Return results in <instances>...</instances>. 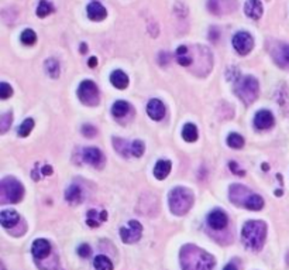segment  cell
Segmentation results:
<instances>
[{
  "mask_svg": "<svg viewBox=\"0 0 289 270\" xmlns=\"http://www.w3.org/2000/svg\"><path fill=\"white\" fill-rule=\"evenodd\" d=\"M78 253H79V256H82V258H88V256L90 255V246L86 245V244L81 245L79 246V249H78Z\"/></svg>",
  "mask_w": 289,
  "mask_h": 270,
  "instance_id": "74e56055",
  "label": "cell"
},
{
  "mask_svg": "<svg viewBox=\"0 0 289 270\" xmlns=\"http://www.w3.org/2000/svg\"><path fill=\"white\" fill-rule=\"evenodd\" d=\"M13 94V89L12 86L9 85V84H6V82H1L0 84V98L1 99H7L12 97Z\"/></svg>",
  "mask_w": 289,
  "mask_h": 270,
  "instance_id": "d590c367",
  "label": "cell"
},
{
  "mask_svg": "<svg viewBox=\"0 0 289 270\" xmlns=\"http://www.w3.org/2000/svg\"><path fill=\"white\" fill-rule=\"evenodd\" d=\"M110 81H111V84L116 86L117 89H124V88H127V85H129L127 75L124 74L123 71H120V70L114 71L113 74L110 75Z\"/></svg>",
  "mask_w": 289,
  "mask_h": 270,
  "instance_id": "44dd1931",
  "label": "cell"
},
{
  "mask_svg": "<svg viewBox=\"0 0 289 270\" xmlns=\"http://www.w3.org/2000/svg\"><path fill=\"white\" fill-rule=\"evenodd\" d=\"M267 238V225L263 221H248L241 232L244 245L253 250H260L264 246Z\"/></svg>",
  "mask_w": 289,
  "mask_h": 270,
  "instance_id": "3957f363",
  "label": "cell"
},
{
  "mask_svg": "<svg viewBox=\"0 0 289 270\" xmlns=\"http://www.w3.org/2000/svg\"><path fill=\"white\" fill-rule=\"evenodd\" d=\"M207 7L216 16H224L233 13L237 7V0H209Z\"/></svg>",
  "mask_w": 289,
  "mask_h": 270,
  "instance_id": "30bf717a",
  "label": "cell"
},
{
  "mask_svg": "<svg viewBox=\"0 0 289 270\" xmlns=\"http://www.w3.org/2000/svg\"><path fill=\"white\" fill-rule=\"evenodd\" d=\"M108 220V212L102 211V212H96L95 209L88 212V225L92 228H97L103 221Z\"/></svg>",
  "mask_w": 289,
  "mask_h": 270,
  "instance_id": "ffe728a7",
  "label": "cell"
},
{
  "mask_svg": "<svg viewBox=\"0 0 289 270\" xmlns=\"http://www.w3.org/2000/svg\"><path fill=\"white\" fill-rule=\"evenodd\" d=\"M147 113L151 119L161 121L165 116V106L159 99H151L147 105Z\"/></svg>",
  "mask_w": 289,
  "mask_h": 270,
  "instance_id": "4fadbf2b",
  "label": "cell"
},
{
  "mask_svg": "<svg viewBox=\"0 0 289 270\" xmlns=\"http://www.w3.org/2000/svg\"><path fill=\"white\" fill-rule=\"evenodd\" d=\"M129 109H130V105H129L126 100H117V102L113 105L111 112H113V115H114L116 118H121V116L127 115Z\"/></svg>",
  "mask_w": 289,
  "mask_h": 270,
  "instance_id": "4316f807",
  "label": "cell"
},
{
  "mask_svg": "<svg viewBox=\"0 0 289 270\" xmlns=\"http://www.w3.org/2000/svg\"><path fill=\"white\" fill-rule=\"evenodd\" d=\"M12 113H6V115H3L1 118H0V132L1 133H4L7 129H9V126H10V123H12Z\"/></svg>",
  "mask_w": 289,
  "mask_h": 270,
  "instance_id": "e575fe53",
  "label": "cell"
},
{
  "mask_svg": "<svg viewBox=\"0 0 289 270\" xmlns=\"http://www.w3.org/2000/svg\"><path fill=\"white\" fill-rule=\"evenodd\" d=\"M272 57L279 67L289 68V44H278L272 51Z\"/></svg>",
  "mask_w": 289,
  "mask_h": 270,
  "instance_id": "7c38bea8",
  "label": "cell"
},
{
  "mask_svg": "<svg viewBox=\"0 0 289 270\" xmlns=\"http://www.w3.org/2000/svg\"><path fill=\"white\" fill-rule=\"evenodd\" d=\"M182 137H183L186 142H189V143L195 142V140L198 139V129H196V126L192 124V123L185 124V126H183V130H182Z\"/></svg>",
  "mask_w": 289,
  "mask_h": 270,
  "instance_id": "d4e9b609",
  "label": "cell"
},
{
  "mask_svg": "<svg viewBox=\"0 0 289 270\" xmlns=\"http://www.w3.org/2000/svg\"><path fill=\"white\" fill-rule=\"evenodd\" d=\"M227 215L224 214V211L222 209H213L209 217H207V223L210 228L216 229V231H220V229H224L227 226Z\"/></svg>",
  "mask_w": 289,
  "mask_h": 270,
  "instance_id": "8fae6325",
  "label": "cell"
},
{
  "mask_svg": "<svg viewBox=\"0 0 289 270\" xmlns=\"http://www.w3.org/2000/svg\"><path fill=\"white\" fill-rule=\"evenodd\" d=\"M233 47L240 54L247 55L254 47V40L250 33L247 31H239L233 36Z\"/></svg>",
  "mask_w": 289,
  "mask_h": 270,
  "instance_id": "ba28073f",
  "label": "cell"
},
{
  "mask_svg": "<svg viewBox=\"0 0 289 270\" xmlns=\"http://www.w3.org/2000/svg\"><path fill=\"white\" fill-rule=\"evenodd\" d=\"M85 51H86V44H82V52H85Z\"/></svg>",
  "mask_w": 289,
  "mask_h": 270,
  "instance_id": "b9f144b4",
  "label": "cell"
},
{
  "mask_svg": "<svg viewBox=\"0 0 289 270\" xmlns=\"http://www.w3.org/2000/svg\"><path fill=\"white\" fill-rule=\"evenodd\" d=\"M93 266L96 270H113V263L110 262L108 256L99 255L93 260Z\"/></svg>",
  "mask_w": 289,
  "mask_h": 270,
  "instance_id": "484cf974",
  "label": "cell"
},
{
  "mask_svg": "<svg viewBox=\"0 0 289 270\" xmlns=\"http://www.w3.org/2000/svg\"><path fill=\"white\" fill-rule=\"evenodd\" d=\"M141 233H143L141 223L137 221H130L127 226L120 229V238L124 244H135L137 241H140Z\"/></svg>",
  "mask_w": 289,
  "mask_h": 270,
  "instance_id": "9c48e42d",
  "label": "cell"
},
{
  "mask_svg": "<svg viewBox=\"0 0 289 270\" xmlns=\"http://www.w3.org/2000/svg\"><path fill=\"white\" fill-rule=\"evenodd\" d=\"M177 60L181 64L182 67H189L193 64V58L189 54V49L186 46H181L177 49Z\"/></svg>",
  "mask_w": 289,
  "mask_h": 270,
  "instance_id": "7402d4cb",
  "label": "cell"
},
{
  "mask_svg": "<svg viewBox=\"0 0 289 270\" xmlns=\"http://www.w3.org/2000/svg\"><path fill=\"white\" fill-rule=\"evenodd\" d=\"M227 145L231 148H241L244 146V139L237 133H230L227 137Z\"/></svg>",
  "mask_w": 289,
  "mask_h": 270,
  "instance_id": "4dcf8cb0",
  "label": "cell"
},
{
  "mask_svg": "<svg viewBox=\"0 0 289 270\" xmlns=\"http://www.w3.org/2000/svg\"><path fill=\"white\" fill-rule=\"evenodd\" d=\"M171 172V163L168 160H159L157 164H156V169H154V175L157 177L158 180H164L167 175Z\"/></svg>",
  "mask_w": 289,
  "mask_h": 270,
  "instance_id": "603a6c76",
  "label": "cell"
},
{
  "mask_svg": "<svg viewBox=\"0 0 289 270\" xmlns=\"http://www.w3.org/2000/svg\"><path fill=\"white\" fill-rule=\"evenodd\" d=\"M236 92L244 103H253L254 100L258 98V94H260L258 81L254 76H244V78L239 79Z\"/></svg>",
  "mask_w": 289,
  "mask_h": 270,
  "instance_id": "5b68a950",
  "label": "cell"
},
{
  "mask_svg": "<svg viewBox=\"0 0 289 270\" xmlns=\"http://www.w3.org/2000/svg\"><path fill=\"white\" fill-rule=\"evenodd\" d=\"M144 151H145V146L141 140H134V142H133L132 146H130V153H132L133 156H135V157H141V156L144 154Z\"/></svg>",
  "mask_w": 289,
  "mask_h": 270,
  "instance_id": "d6a6232c",
  "label": "cell"
},
{
  "mask_svg": "<svg viewBox=\"0 0 289 270\" xmlns=\"http://www.w3.org/2000/svg\"><path fill=\"white\" fill-rule=\"evenodd\" d=\"M230 199L233 201V204L251 211H260L264 207L263 196L254 194L251 190L240 184H233L230 187Z\"/></svg>",
  "mask_w": 289,
  "mask_h": 270,
  "instance_id": "7a4b0ae2",
  "label": "cell"
},
{
  "mask_svg": "<svg viewBox=\"0 0 289 270\" xmlns=\"http://www.w3.org/2000/svg\"><path fill=\"white\" fill-rule=\"evenodd\" d=\"M43 174L51 175V174H52V167H51V166H44V167H43Z\"/></svg>",
  "mask_w": 289,
  "mask_h": 270,
  "instance_id": "f35d334b",
  "label": "cell"
},
{
  "mask_svg": "<svg viewBox=\"0 0 289 270\" xmlns=\"http://www.w3.org/2000/svg\"><path fill=\"white\" fill-rule=\"evenodd\" d=\"M254 124L260 130L269 129L274 124V116H272V113L269 111H265V109L264 111H260L255 115V118H254Z\"/></svg>",
  "mask_w": 289,
  "mask_h": 270,
  "instance_id": "5bb4252c",
  "label": "cell"
},
{
  "mask_svg": "<svg viewBox=\"0 0 289 270\" xmlns=\"http://www.w3.org/2000/svg\"><path fill=\"white\" fill-rule=\"evenodd\" d=\"M113 145H114V148L120 153L121 156L127 157V156L130 154V151H129V147H130V146H127V143H126L124 140L114 137V139H113Z\"/></svg>",
  "mask_w": 289,
  "mask_h": 270,
  "instance_id": "1f68e13d",
  "label": "cell"
},
{
  "mask_svg": "<svg viewBox=\"0 0 289 270\" xmlns=\"http://www.w3.org/2000/svg\"><path fill=\"white\" fill-rule=\"evenodd\" d=\"M82 133L86 137H93V136H96L97 130L93 126H90V124H85L84 127H82Z\"/></svg>",
  "mask_w": 289,
  "mask_h": 270,
  "instance_id": "8d00e7d4",
  "label": "cell"
},
{
  "mask_svg": "<svg viewBox=\"0 0 289 270\" xmlns=\"http://www.w3.org/2000/svg\"><path fill=\"white\" fill-rule=\"evenodd\" d=\"M245 14L253 19V20H260L263 16V3L260 0H247L244 6Z\"/></svg>",
  "mask_w": 289,
  "mask_h": 270,
  "instance_id": "e0dca14e",
  "label": "cell"
},
{
  "mask_svg": "<svg viewBox=\"0 0 289 270\" xmlns=\"http://www.w3.org/2000/svg\"><path fill=\"white\" fill-rule=\"evenodd\" d=\"M33 127H34V121L33 119H25L24 122L19 126L17 133H19V136H22V137H25V136H28L31 133Z\"/></svg>",
  "mask_w": 289,
  "mask_h": 270,
  "instance_id": "f1b7e54d",
  "label": "cell"
},
{
  "mask_svg": "<svg viewBox=\"0 0 289 270\" xmlns=\"http://www.w3.org/2000/svg\"><path fill=\"white\" fill-rule=\"evenodd\" d=\"M20 40L23 41V44H25V46H33L37 41L36 31H33L31 28H27V30H24V31L22 33Z\"/></svg>",
  "mask_w": 289,
  "mask_h": 270,
  "instance_id": "f546056e",
  "label": "cell"
},
{
  "mask_svg": "<svg viewBox=\"0 0 289 270\" xmlns=\"http://www.w3.org/2000/svg\"><path fill=\"white\" fill-rule=\"evenodd\" d=\"M45 68H47L51 78H58V75H60V64L55 60H48L45 62Z\"/></svg>",
  "mask_w": 289,
  "mask_h": 270,
  "instance_id": "836d02e7",
  "label": "cell"
},
{
  "mask_svg": "<svg viewBox=\"0 0 289 270\" xmlns=\"http://www.w3.org/2000/svg\"><path fill=\"white\" fill-rule=\"evenodd\" d=\"M169 209L175 215H185L193 205V194L191 190L183 188V187H177L171 191L168 196Z\"/></svg>",
  "mask_w": 289,
  "mask_h": 270,
  "instance_id": "277c9868",
  "label": "cell"
},
{
  "mask_svg": "<svg viewBox=\"0 0 289 270\" xmlns=\"http://www.w3.org/2000/svg\"><path fill=\"white\" fill-rule=\"evenodd\" d=\"M19 221H20V217L16 211H3L0 214V222L3 228H12Z\"/></svg>",
  "mask_w": 289,
  "mask_h": 270,
  "instance_id": "d6986e66",
  "label": "cell"
},
{
  "mask_svg": "<svg viewBox=\"0 0 289 270\" xmlns=\"http://www.w3.org/2000/svg\"><path fill=\"white\" fill-rule=\"evenodd\" d=\"M88 64H89V67H90V68H95V67L97 65L96 57H90V60L88 61Z\"/></svg>",
  "mask_w": 289,
  "mask_h": 270,
  "instance_id": "ab89813d",
  "label": "cell"
},
{
  "mask_svg": "<svg viewBox=\"0 0 289 270\" xmlns=\"http://www.w3.org/2000/svg\"><path fill=\"white\" fill-rule=\"evenodd\" d=\"M181 265L183 270H213L215 259L198 246L188 245L181 250Z\"/></svg>",
  "mask_w": 289,
  "mask_h": 270,
  "instance_id": "6da1fadb",
  "label": "cell"
},
{
  "mask_svg": "<svg viewBox=\"0 0 289 270\" xmlns=\"http://www.w3.org/2000/svg\"><path fill=\"white\" fill-rule=\"evenodd\" d=\"M86 10H88V17H89L90 20H93V22H100V20L106 19V16H108L106 9H105L99 1H92V3H89L88 7H86Z\"/></svg>",
  "mask_w": 289,
  "mask_h": 270,
  "instance_id": "9a60e30c",
  "label": "cell"
},
{
  "mask_svg": "<svg viewBox=\"0 0 289 270\" xmlns=\"http://www.w3.org/2000/svg\"><path fill=\"white\" fill-rule=\"evenodd\" d=\"M0 188H1L3 198L7 199V201L12 202V204L20 202L23 196H24V188H23V185L20 184L16 178H10V177L4 178V180L1 181Z\"/></svg>",
  "mask_w": 289,
  "mask_h": 270,
  "instance_id": "8992f818",
  "label": "cell"
},
{
  "mask_svg": "<svg viewBox=\"0 0 289 270\" xmlns=\"http://www.w3.org/2000/svg\"><path fill=\"white\" fill-rule=\"evenodd\" d=\"M84 160L90 166L99 167L102 160H103V154H102V151L99 148L88 147L84 150Z\"/></svg>",
  "mask_w": 289,
  "mask_h": 270,
  "instance_id": "ac0fdd59",
  "label": "cell"
},
{
  "mask_svg": "<svg viewBox=\"0 0 289 270\" xmlns=\"http://www.w3.org/2000/svg\"><path fill=\"white\" fill-rule=\"evenodd\" d=\"M223 270H237V268H236L233 263H229V265H226V266H224V269Z\"/></svg>",
  "mask_w": 289,
  "mask_h": 270,
  "instance_id": "60d3db41",
  "label": "cell"
},
{
  "mask_svg": "<svg viewBox=\"0 0 289 270\" xmlns=\"http://www.w3.org/2000/svg\"><path fill=\"white\" fill-rule=\"evenodd\" d=\"M52 10H54V7L51 6V3L45 1V0H41L40 4H38V7H37V16L41 17V19H44V17H47L48 14H51Z\"/></svg>",
  "mask_w": 289,
  "mask_h": 270,
  "instance_id": "83f0119b",
  "label": "cell"
},
{
  "mask_svg": "<svg viewBox=\"0 0 289 270\" xmlns=\"http://www.w3.org/2000/svg\"><path fill=\"white\" fill-rule=\"evenodd\" d=\"M31 252H33V256L38 259V260L47 258L51 253V245H49L48 241H45V239H37L36 242L33 244Z\"/></svg>",
  "mask_w": 289,
  "mask_h": 270,
  "instance_id": "2e32d148",
  "label": "cell"
},
{
  "mask_svg": "<svg viewBox=\"0 0 289 270\" xmlns=\"http://www.w3.org/2000/svg\"><path fill=\"white\" fill-rule=\"evenodd\" d=\"M65 198L69 204H79L81 199H82V190L78 187V185H71L67 193H65Z\"/></svg>",
  "mask_w": 289,
  "mask_h": 270,
  "instance_id": "cb8c5ba5",
  "label": "cell"
},
{
  "mask_svg": "<svg viewBox=\"0 0 289 270\" xmlns=\"http://www.w3.org/2000/svg\"><path fill=\"white\" fill-rule=\"evenodd\" d=\"M78 97L81 102L88 106H95L99 103V89L95 82L84 81L78 88Z\"/></svg>",
  "mask_w": 289,
  "mask_h": 270,
  "instance_id": "52a82bcc",
  "label": "cell"
}]
</instances>
